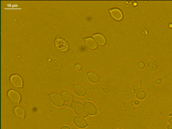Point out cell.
I'll list each match as a JSON object with an SVG mask.
<instances>
[{
    "mask_svg": "<svg viewBox=\"0 0 172 129\" xmlns=\"http://www.w3.org/2000/svg\"><path fill=\"white\" fill-rule=\"evenodd\" d=\"M9 80L14 87L18 88L23 87V80L20 76L17 75H11L9 78Z\"/></svg>",
    "mask_w": 172,
    "mask_h": 129,
    "instance_id": "cell-4",
    "label": "cell"
},
{
    "mask_svg": "<svg viewBox=\"0 0 172 129\" xmlns=\"http://www.w3.org/2000/svg\"><path fill=\"white\" fill-rule=\"evenodd\" d=\"M82 66L80 64H76L75 66V68L76 70L80 71L82 69Z\"/></svg>",
    "mask_w": 172,
    "mask_h": 129,
    "instance_id": "cell-20",
    "label": "cell"
},
{
    "mask_svg": "<svg viewBox=\"0 0 172 129\" xmlns=\"http://www.w3.org/2000/svg\"><path fill=\"white\" fill-rule=\"evenodd\" d=\"M14 113L18 118L23 119L25 116V112L22 108L20 107H16L14 109Z\"/></svg>",
    "mask_w": 172,
    "mask_h": 129,
    "instance_id": "cell-12",
    "label": "cell"
},
{
    "mask_svg": "<svg viewBox=\"0 0 172 129\" xmlns=\"http://www.w3.org/2000/svg\"><path fill=\"white\" fill-rule=\"evenodd\" d=\"M118 129H123L122 128H118Z\"/></svg>",
    "mask_w": 172,
    "mask_h": 129,
    "instance_id": "cell-27",
    "label": "cell"
},
{
    "mask_svg": "<svg viewBox=\"0 0 172 129\" xmlns=\"http://www.w3.org/2000/svg\"><path fill=\"white\" fill-rule=\"evenodd\" d=\"M87 77L90 82L92 83H97L99 82L100 78L96 73L93 72H90L87 73Z\"/></svg>",
    "mask_w": 172,
    "mask_h": 129,
    "instance_id": "cell-10",
    "label": "cell"
},
{
    "mask_svg": "<svg viewBox=\"0 0 172 129\" xmlns=\"http://www.w3.org/2000/svg\"><path fill=\"white\" fill-rule=\"evenodd\" d=\"M134 103L135 105H138L139 104L140 102L138 100H136L135 101Z\"/></svg>",
    "mask_w": 172,
    "mask_h": 129,
    "instance_id": "cell-23",
    "label": "cell"
},
{
    "mask_svg": "<svg viewBox=\"0 0 172 129\" xmlns=\"http://www.w3.org/2000/svg\"><path fill=\"white\" fill-rule=\"evenodd\" d=\"M73 122L76 126L81 129L85 128L88 126L87 120L80 116H75L73 118Z\"/></svg>",
    "mask_w": 172,
    "mask_h": 129,
    "instance_id": "cell-6",
    "label": "cell"
},
{
    "mask_svg": "<svg viewBox=\"0 0 172 129\" xmlns=\"http://www.w3.org/2000/svg\"><path fill=\"white\" fill-rule=\"evenodd\" d=\"M168 121L169 123L172 125V117L169 119Z\"/></svg>",
    "mask_w": 172,
    "mask_h": 129,
    "instance_id": "cell-25",
    "label": "cell"
},
{
    "mask_svg": "<svg viewBox=\"0 0 172 129\" xmlns=\"http://www.w3.org/2000/svg\"><path fill=\"white\" fill-rule=\"evenodd\" d=\"M73 90L75 94L79 97L84 96L86 94V91L85 88L80 85H74L73 86Z\"/></svg>",
    "mask_w": 172,
    "mask_h": 129,
    "instance_id": "cell-7",
    "label": "cell"
},
{
    "mask_svg": "<svg viewBox=\"0 0 172 129\" xmlns=\"http://www.w3.org/2000/svg\"><path fill=\"white\" fill-rule=\"evenodd\" d=\"M67 106L68 107H71V104L70 103H68L67 104Z\"/></svg>",
    "mask_w": 172,
    "mask_h": 129,
    "instance_id": "cell-26",
    "label": "cell"
},
{
    "mask_svg": "<svg viewBox=\"0 0 172 129\" xmlns=\"http://www.w3.org/2000/svg\"><path fill=\"white\" fill-rule=\"evenodd\" d=\"M84 108L87 113L90 116L96 115L97 109L96 106L91 102H86L84 104Z\"/></svg>",
    "mask_w": 172,
    "mask_h": 129,
    "instance_id": "cell-2",
    "label": "cell"
},
{
    "mask_svg": "<svg viewBox=\"0 0 172 129\" xmlns=\"http://www.w3.org/2000/svg\"><path fill=\"white\" fill-rule=\"evenodd\" d=\"M138 68L140 69H144L145 67V64L143 62H140L137 64Z\"/></svg>",
    "mask_w": 172,
    "mask_h": 129,
    "instance_id": "cell-19",
    "label": "cell"
},
{
    "mask_svg": "<svg viewBox=\"0 0 172 129\" xmlns=\"http://www.w3.org/2000/svg\"><path fill=\"white\" fill-rule=\"evenodd\" d=\"M85 44L88 48L94 50L97 47V44L95 40L91 37H88L85 39Z\"/></svg>",
    "mask_w": 172,
    "mask_h": 129,
    "instance_id": "cell-11",
    "label": "cell"
},
{
    "mask_svg": "<svg viewBox=\"0 0 172 129\" xmlns=\"http://www.w3.org/2000/svg\"><path fill=\"white\" fill-rule=\"evenodd\" d=\"M92 37L94 38L95 42L97 44L101 46H102L105 44V39L102 35L97 33V34L93 35Z\"/></svg>",
    "mask_w": 172,
    "mask_h": 129,
    "instance_id": "cell-13",
    "label": "cell"
},
{
    "mask_svg": "<svg viewBox=\"0 0 172 129\" xmlns=\"http://www.w3.org/2000/svg\"><path fill=\"white\" fill-rule=\"evenodd\" d=\"M155 83L156 84L158 85H160L161 83V80L159 79H157L156 81H155Z\"/></svg>",
    "mask_w": 172,
    "mask_h": 129,
    "instance_id": "cell-21",
    "label": "cell"
},
{
    "mask_svg": "<svg viewBox=\"0 0 172 129\" xmlns=\"http://www.w3.org/2000/svg\"><path fill=\"white\" fill-rule=\"evenodd\" d=\"M112 17L115 20L120 21L122 20L123 15L121 11L118 9H113L110 10Z\"/></svg>",
    "mask_w": 172,
    "mask_h": 129,
    "instance_id": "cell-8",
    "label": "cell"
},
{
    "mask_svg": "<svg viewBox=\"0 0 172 129\" xmlns=\"http://www.w3.org/2000/svg\"><path fill=\"white\" fill-rule=\"evenodd\" d=\"M167 128L168 129H172V125H169L167 126Z\"/></svg>",
    "mask_w": 172,
    "mask_h": 129,
    "instance_id": "cell-24",
    "label": "cell"
},
{
    "mask_svg": "<svg viewBox=\"0 0 172 129\" xmlns=\"http://www.w3.org/2000/svg\"><path fill=\"white\" fill-rule=\"evenodd\" d=\"M51 102L55 106L62 107L64 104V102L60 94L58 92H53L49 95Z\"/></svg>",
    "mask_w": 172,
    "mask_h": 129,
    "instance_id": "cell-1",
    "label": "cell"
},
{
    "mask_svg": "<svg viewBox=\"0 0 172 129\" xmlns=\"http://www.w3.org/2000/svg\"><path fill=\"white\" fill-rule=\"evenodd\" d=\"M77 105H80L82 106L84 105L83 104L82 102L80 101H76L74 102L71 104V108L72 109H74L75 107Z\"/></svg>",
    "mask_w": 172,
    "mask_h": 129,
    "instance_id": "cell-18",
    "label": "cell"
},
{
    "mask_svg": "<svg viewBox=\"0 0 172 129\" xmlns=\"http://www.w3.org/2000/svg\"><path fill=\"white\" fill-rule=\"evenodd\" d=\"M64 101L67 103H70L74 101L73 95L71 93L68 91H64L62 93Z\"/></svg>",
    "mask_w": 172,
    "mask_h": 129,
    "instance_id": "cell-14",
    "label": "cell"
},
{
    "mask_svg": "<svg viewBox=\"0 0 172 129\" xmlns=\"http://www.w3.org/2000/svg\"><path fill=\"white\" fill-rule=\"evenodd\" d=\"M146 97V94L143 90H140L137 92L136 94V97L137 99L140 100L144 99Z\"/></svg>",
    "mask_w": 172,
    "mask_h": 129,
    "instance_id": "cell-17",
    "label": "cell"
},
{
    "mask_svg": "<svg viewBox=\"0 0 172 129\" xmlns=\"http://www.w3.org/2000/svg\"><path fill=\"white\" fill-rule=\"evenodd\" d=\"M146 65L147 69L150 71H155L156 70L157 64L152 59H149L147 60Z\"/></svg>",
    "mask_w": 172,
    "mask_h": 129,
    "instance_id": "cell-15",
    "label": "cell"
},
{
    "mask_svg": "<svg viewBox=\"0 0 172 129\" xmlns=\"http://www.w3.org/2000/svg\"><path fill=\"white\" fill-rule=\"evenodd\" d=\"M7 95L11 101L16 104H19L21 100V95L16 90H9L7 93Z\"/></svg>",
    "mask_w": 172,
    "mask_h": 129,
    "instance_id": "cell-5",
    "label": "cell"
},
{
    "mask_svg": "<svg viewBox=\"0 0 172 129\" xmlns=\"http://www.w3.org/2000/svg\"><path fill=\"white\" fill-rule=\"evenodd\" d=\"M142 84L139 80H137L134 82L132 85L133 90L135 92H137L141 89Z\"/></svg>",
    "mask_w": 172,
    "mask_h": 129,
    "instance_id": "cell-16",
    "label": "cell"
},
{
    "mask_svg": "<svg viewBox=\"0 0 172 129\" xmlns=\"http://www.w3.org/2000/svg\"><path fill=\"white\" fill-rule=\"evenodd\" d=\"M56 47L59 51L62 52H66L68 49L67 43L63 39L60 37L56 38L54 41Z\"/></svg>",
    "mask_w": 172,
    "mask_h": 129,
    "instance_id": "cell-3",
    "label": "cell"
},
{
    "mask_svg": "<svg viewBox=\"0 0 172 129\" xmlns=\"http://www.w3.org/2000/svg\"><path fill=\"white\" fill-rule=\"evenodd\" d=\"M74 111L76 115L82 117L83 118H86L88 117V115L85 110L84 108L82 106L77 105L76 106L74 109Z\"/></svg>",
    "mask_w": 172,
    "mask_h": 129,
    "instance_id": "cell-9",
    "label": "cell"
},
{
    "mask_svg": "<svg viewBox=\"0 0 172 129\" xmlns=\"http://www.w3.org/2000/svg\"><path fill=\"white\" fill-rule=\"evenodd\" d=\"M60 129H71L68 126H64L62 127Z\"/></svg>",
    "mask_w": 172,
    "mask_h": 129,
    "instance_id": "cell-22",
    "label": "cell"
}]
</instances>
